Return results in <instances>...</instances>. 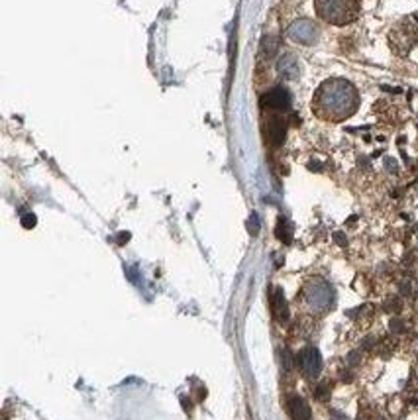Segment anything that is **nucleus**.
<instances>
[{
    "label": "nucleus",
    "mask_w": 418,
    "mask_h": 420,
    "mask_svg": "<svg viewBox=\"0 0 418 420\" xmlns=\"http://www.w3.org/2000/svg\"><path fill=\"white\" fill-rule=\"evenodd\" d=\"M360 108V92L346 79H328L320 85L314 99L312 111L320 120L344 122L352 118Z\"/></svg>",
    "instance_id": "1"
},
{
    "label": "nucleus",
    "mask_w": 418,
    "mask_h": 420,
    "mask_svg": "<svg viewBox=\"0 0 418 420\" xmlns=\"http://www.w3.org/2000/svg\"><path fill=\"white\" fill-rule=\"evenodd\" d=\"M314 10L324 22L332 26H346L357 20L360 0H314Z\"/></svg>",
    "instance_id": "2"
},
{
    "label": "nucleus",
    "mask_w": 418,
    "mask_h": 420,
    "mask_svg": "<svg viewBox=\"0 0 418 420\" xmlns=\"http://www.w3.org/2000/svg\"><path fill=\"white\" fill-rule=\"evenodd\" d=\"M305 297H307V305L312 307V310H328L334 302V291L326 281L314 279L305 289Z\"/></svg>",
    "instance_id": "3"
},
{
    "label": "nucleus",
    "mask_w": 418,
    "mask_h": 420,
    "mask_svg": "<svg viewBox=\"0 0 418 420\" xmlns=\"http://www.w3.org/2000/svg\"><path fill=\"white\" fill-rule=\"evenodd\" d=\"M418 42V28L410 20H403L393 28L391 32V45L396 54L405 56L412 49V45Z\"/></svg>",
    "instance_id": "4"
},
{
    "label": "nucleus",
    "mask_w": 418,
    "mask_h": 420,
    "mask_svg": "<svg viewBox=\"0 0 418 420\" xmlns=\"http://www.w3.org/2000/svg\"><path fill=\"white\" fill-rule=\"evenodd\" d=\"M287 35L293 42H297V44L310 45L314 44L316 38H319V28H316V24L310 22V20H297V22H293L289 26Z\"/></svg>",
    "instance_id": "5"
},
{
    "label": "nucleus",
    "mask_w": 418,
    "mask_h": 420,
    "mask_svg": "<svg viewBox=\"0 0 418 420\" xmlns=\"http://www.w3.org/2000/svg\"><path fill=\"white\" fill-rule=\"evenodd\" d=\"M298 367H300V371H303L308 379L319 377L320 369H322V357H320L319 350H314V348L303 350L300 355H298Z\"/></svg>",
    "instance_id": "6"
},
{
    "label": "nucleus",
    "mask_w": 418,
    "mask_h": 420,
    "mask_svg": "<svg viewBox=\"0 0 418 420\" xmlns=\"http://www.w3.org/2000/svg\"><path fill=\"white\" fill-rule=\"evenodd\" d=\"M264 104L269 111H287L291 106V97L285 89H273L264 99Z\"/></svg>",
    "instance_id": "7"
},
{
    "label": "nucleus",
    "mask_w": 418,
    "mask_h": 420,
    "mask_svg": "<svg viewBox=\"0 0 418 420\" xmlns=\"http://www.w3.org/2000/svg\"><path fill=\"white\" fill-rule=\"evenodd\" d=\"M265 134H267V140L273 145H279L285 138V122L277 116H271L267 120V128H265Z\"/></svg>",
    "instance_id": "8"
},
{
    "label": "nucleus",
    "mask_w": 418,
    "mask_h": 420,
    "mask_svg": "<svg viewBox=\"0 0 418 420\" xmlns=\"http://www.w3.org/2000/svg\"><path fill=\"white\" fill-rule=\"evenodd\" d=\"M289 412L293 420H310V407L307 405V401L300 397H291L289 401Z\"/></svg>",
    "instance_id": "9"
},
{
    "label": "nucleus",
    "mask_w": 418,
    "mask_h": 420,
    "mask_svg": "<svg viewBox=\"0 0 418 420\" xmlns=\"http://www.w3.org/2000/svg\"><path fill=\"white\" fill-rule=\"evenodd\" d=\"M271 310H273V316H275L277 321H287L289 310H287L285 297H283V291H281V289H275V291L271 293Z\"/></svg>",
    "instance_id": "10"
},
{
    "label": "nucleus",
    "mask_w": 418,
    "mask_h": 420,
    "mask_svg": "<svg viewBox=\"0 0 418 420\" xmlns=\"http://www.w3.org/2000/svg\"><path fill=\"white\" fill-rule=\"evenodd\" d=\"M279 73L287 79H295L298 75V63L293 56H285L279 61Z\"/></svg>",
    "instance_id": "11"
},
{
    "label": "nucleus",
    "mask_w": 418,
    "mask_h": 420,
    "mask_svg": "<svg viewBox=\"0 0 418 420\" xmlns=\"http://www.w3.org/2000/svg\"><path fill=\"white\" fill-rule=\"evenodd\" d=\"M277 236L283 240V242H291V236H293V230H291V224L285 220V218H281L279 220V226H277Z\"/></svg>",
    "instance_id": "12"
},
{
    "label": "nucleus",
    "mask_w": 418,
    "mask_h": 420,
    "mask_svg": "<svg viewBox=\"0 0 418 420\" xmlns=\"http://www.w3.org/2000/svg\"><path fill=\"white\" fill-rule=\"evenodd\" d=\"M33 224H35V216H33V214H28V216H24L22 218L24 228H32Z\"/></svg>",
    "instance_id": "13"
}]
</instances>
